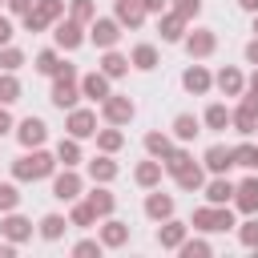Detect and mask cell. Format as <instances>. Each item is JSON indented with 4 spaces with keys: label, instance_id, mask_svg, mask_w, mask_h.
I'll use <instances>...</instances> for the list:
<instances>
[{
    "label": "cell",
    "instance_id": "cell-1",
    "mask_svg": "<svg viewBox=\"0 0 258 258\" xmlns=\"http://www.w3.org/2000/svg\"><path fill=\"white\" fill-rule=\"evenodd\" d=\"M48 169H52V161H48L44 153H32V157H24V161L16 165V173H20V177H44Z\"/></svg>",
    "mask_w": 258,
    "mask_h": 258
},
{
    "label": "cell",
    "instance_id": "cell-2",
    "mask_svg": "<svg viewBox=\"0 0 258 258\" xmlns=\"http://www.w3.org/2000/svg\"><path fill=\"white\" fill-rule=\"evenodd\" d=\"M20 141H24V145H36V141H44V121L28 117V121L20 125Z\"/></svg>",
    "mask_w": 258,
    "mask_h": 258
},
{
    "label": "cell",
    "instance_id": "cell-3",
    "mask_svg": "<svg viewBox=\"0 0 258 258\" xmlns=\"http://www.w3.org/2000/svg\"><path fill=\"white\" fill-rule=\"evenodd\" d=\"M194 222H198L202 230H226V226H230V214H214V210H202Z\"/></svg>",
    "mask_w": 258,
    "mask_h": 258
},
{
    "label": "cell",
    "instance_id": "cell-4",
    "mask_svg": "<svg viewBox=\"0 0 258 258\" xmlns=\"http://www.w3.org/2000/svg\"><path fill=\"white\" fill-rule=\"evenodd\" d=\"M52 101H56V105H60V109H64V105H73V101H77V93H73V85H69V73H64V81H60V85H56V89H52Z\"/></svg>",
    "mask_w": 258,
    "mask_h": 258
},
{
    "label": "cell",
    "instance_id": "cell-5",
    "mask_svg": "<svg viewBox=\"0 0 258 258\" xmlns=\"http://www.w3.org/2000/svg\"><path fill=\"white\" fill-rule=\"evenodd\" d=\"M56 8H60V4H56V0H44V4H40V12H36V16H32V12H28V28H40V24H44V20H48V16H56Z\"/></svg>",
    "mask_w": 258,
    "mask_h": 258
},
{
    "label": "cell",
    "instance_id": "cell-6",
    "mask_svg": "<svg viewBox=\"0 0 258 258\" xmlns=\"http://www.w3.org/2000/svg\"><path fill=\"white\" fill-rule=\"evenodd\" d=\"M93 40H97V44H113V40H117V24H109V20H101V24L93 28Z\"/></svg>",
    "mask_w": 258,
    "mask_h": 258
},
{
    "label": "cell",
    "instance_id": "cell-7",
    "mask_svg": "<svg viewBox=\"0 0 258 258\" xmlns=\"http://www.w3.org/2000/svg\"><path fill=\"white\" fill-rule=\"evenodd\" d=\"M238 194H242V198H238V202H242V210H258V181H246Z\"/></svg>",
    "mask_w": 258,
    "mask_h": 258
},
{
    "label": "cell",
    "instance_id": "cell-8",
    "mask_svg": "<svg viewBox=\"0 0 258 258\" xmlns=\"http://www.w3.org/2000/svg\"><path fill=\"white\" fill-rule=\"evenodd\" d=\"M206 85H210V77H206L202 69H189V73H185V89H194V93H202Z\"/></svg>",
    "mask_w": 258,
    "mask_h": 258
},
{
    "label": "cell",
    "instance_id": "cell-9",
    "mask_svg": "<svg viewBox=\"0 0 258 258\" xmlns=\"http://www.w3.org/2000/svg\"><path fill=\"white\" fill-rule=\"evenodd\" d=\"M69 125H73V133H77V137L93 133V117H89V113H73V121H69Z\"/></svg>",
    "mask_w": 258,
    "mask_h": 258
},
{
    "label": "cell",
    "instance_id": "cell-10",
    "mask_svg": "<svg viewBox=\"0 0 258 258\" xmlns=\"http://www.w3.org/2000/svg\"><path fill=\"white\" fill-rule=\"evenodd\" d=\"M234 161H238V165H250V169H258V149L242 145V149H234Z\"/></svg>",
    "mask_w": 258,
    "mask_h": 258
},
{
    "label": "cell",
    "instance_id": "cell-11",
    "mask_svg": "<svg viewBox=\"0 0 258 258\" xmlns=\"http://www.w3.org/2000/svg\"><path fill=\"white\" fill-rule=\"evenodd\" d=\"M117 12H121V20H129V24H137V20H141V8H137L133 0H121V4H117Z\"/></svg>",
    "mask_w": 258,
    "mask_h": 258
},
{
    "label": "cell",
    "instance_id": "cell-12",
    "mask_svg": "<svg viewBox=\"0 0 258 258\" xmlns=\"http://www.w3.org/2000/svg\"><path fill=\"white\" fill-rule=\"evenodd\" d=\"M56 40H60L64 48H73V44L81 40V36H77V24H60V28H56Z\"/></svg>",
    "mask_w": 258,
    "mask_h": 258
},
{
    "label": "cell",
    "instance_id": "cell-13",
    "mask_svg": "<svg viewBox=\"0 0 258 258\" xmlns=\"http://www.w3.org/2000/svg\"><path fill=\"white\" fill-rule=\"evenodd\" d=\"M234 161V153L230 149H210V169H226Z\"/></svg>",
    "mask_w": 258,
    "mask_h": 258
},
{
    "label": "cell",
    "instance_id": "cell-14",
    "mask_svg": "<svg viewBox=\"0 0 258 258\" xmlns=\"http://www.w3.org/2000/svg\"><path fill=\"white\" fill-rule=\"evenodd\" d=\"M129 113H133V105H129V101H109V117H113V121H125Z\"/></svg>",
    "mask_w": 258,
    "mask_h": 258
},
{
    "label": "cell",
    "instance_id": "cell-15",
    "mask_svg": "<svg viewBox=\"0 0 258 258\" xmlns=\"http://www.w3.org/2000/svg\"><path fill=\"white\" fill-rule=\"evenodd\" d=\"M85 93L89 97H105V77H85Z\"/></svg>",
    "mask_w": 258,
    "mask_h": 258
},
{
    "label": "cell",
    "instance_id": "cell-16",
    "mask_svg": "<svg viewBox=\"0 0 258 258\" xmlns=\"http://www.w3.org/2000/svg\"><path fill=\"white\" fill-rule=\"evenodd\" d=\"M230 194H234V189H230V181H214V185H210V202H226Z\"/></svg>",
    "mask_w": 258,
    "mask_h": 258
},
{
    "label": "cell",
    "instance_id": "cell-17",
    "mask_svg": "<svg viewBox=\"0 0 258 258\" xmlns=\"http://www.w3.org/2000/svg\"><path fill=\"white\" fill-rule=\"evenodd\" d=\"M133 60H137L141 69H153V60H157V56H153V48H145V44H141V48L133 52Z\"/></svg>",
    "mask_w": 258,
    "mask_h": 258
},
{
    "label": "cell",
    "instance_id": "cell-18",
    "mask_svg": "<svg viewBox=\"0 0 258 258\" xmlns=\"http://www.w3.org/2000/svg\"><path fill=\"white\" fill-rule=\"evenodd\" d=\"M198 133V121L194 117H177V137H194Z\"/></svg>",
    "mask_w": 258,
    "mask_h": 258
},
{
    "label": "cell",
    "instance_id": "cell-19",
    "mask_svg": "<svg viewBox=\"0 0 258 258\" xmlns=\"http://www.w3.org/2000/svg\"><path fill=\"white\" fill-rule=\"evenodd\" d=\"M77 194V177H60L56 181V198H73Z\"/></svg>",
    "mask_w": 258,
    "mask_h": 258
},
{
    "label": "cell",
    "instance_id": "cell-20",
    "mask_svg": "<svg viewBox=\"0 0 258 258\" xmlns=\"http://www.w3.org/2000/svg\"><path fill=\"white\" fill-rule=\"evenodd\" d=\"M105 73H109V77L125 73V60H121V56H105Z\"/></svg>",
    "mask_w": 258,
    "mask_h": 258
},
{
    "label": "cell",
    "instance_id": "cell-21",
    "mask_svg": "<svg viewBox=\"0 0 258 258\" xmlns=\"http://www.w3.org/2000/svg\"><path fill=\"white\" fill-rule=\"evenodd\" d=\"M149 214H153V218L169 214V198H153V202H149Z\"/></svg>",
    "mask_w": 258,
    "mask_h": 258
},
{
    "label": "cell",
    "instance_id": "cell-22",
    "mask_svg": "<svg viewBox=\"0 0 258 258\" xmlns=\"http://www.w3.org/2000/svg\"><path fill=\"white\" fill-rule=\"evenodd\" d=\"M24 234H28V222L12 218V222H8V238H24Z\"/></svg>",
    "mask_w": 258,
    "mask_h": 258
},
{
    "label": "cell",
    "instance_id": "cell-23",
    "mask_svg": "<svg viewBox=\"0 0 258 258\" xmlns=\"http://www.w3.org/2000/svg\"><path fill=\"white\" fill-rule=\"evenodd\" d=\"M8 206H16V189L12 185H0V210H8Z\"/></svg>",
    "mask_w": 258,
    "mask_h": 258
},
{
    "label": "cell",
    "instance_id": "cell-24",
    "mask_svg": "<svg viewBox=\"0 0 258 258\" xmlns=\"http://www.w3.org/2000/svg\"><path fill=\"white\" fill-rule=\"evenodd\" d=\"M206 117H210V125H218V129L226 125V109H222V105H214V109H210Z\"/></svg>",
    "mask_w": 258,
    "mask_h": 258
},
{
    "label": "cell",
    "instance_id": "cell-25",
    "mask_svg": "<svg viewBox=\"0 0 258 258\" xmlns=\"http://www.w3.org/2000/svg\"><path fill=\"white\" fill-rule=\"evenodd\" d=\"M60 226H64L60 218H44V238H56V234H60Z\"/></svg>",
    "mask_w": 258,
    "mask_h": 258
},
{
    "label": "cell",
    "instance_id": "cell-26",
    "mask_svg": "<svg viewBox=\"0 0 258 258\" xmlns=\"http://www.w3.org/2000/svg\"><path fill=\"white\" fill-rule=\"evenodd\" d=\"M105 242H113V246H117V242H125V230H121V226L113 222V226L105 230Z\"/></svg>",
    "mask_w": 258,
    "mask_h": 258
},
{
    "label": "cell",
    "instance_id": "cell-27",
    "mask_svg": "<svg viewBox=\"0 0 258 258\" xmlns=\"http://www.w3.org/2000/svg\"><path fill=\"white\" fill-rule=\"evenodd\" d=\"M161 242H165V246L181 242V226H169V230H161Z\"/></svg>",
    "mask_w": 258,
    "mask_h": 258
},
{
    "label": "cell",
    "instance_id": "cell-28",
    "mask_svg": "<svg viewBox=\"0 0 258 258\" xmlns=\"http://www.w3.org/2000/svg\"><path fill=\"white\" fill-rule=\"evenodd\" d=\"M0 101H16V81H0Z\"/></svg>",
    "mask_w": 258,
    "mask_h": 258
},
{
    "label": "cell",
    "instance_id": "cell-29",
    "mask_svg": "<svg viewBox=\"0 0 258 258\" xmlns=\"http://www.w3.org/2000/svg\"><path fill=\"white\" fill-rule=\"evenodd\" d=\"M210 44H214L210 36H194V40H189V48H194V52H210Z\"/></svg>",
    "mask_w": 258,
    "mask_h": 258
},
{
    "label": "cell",
    "instance_id": "cell-30",
    "mask_svg": "<svg viewBox=\"0 0 258 258\" xmlns=\"http://www.w3.org/2000/svg\"><path fill=\"white\" fill-rule=\"evenodd\" d=\"M40 73H56V56L52 52H40Z\"/></svg>",
    "mask_w": 258,
    "mask_h": 258
},
{
    "label": "cell",
    "instance_id": "cell-31",
    "mask_svg": "<svg viewBox=\"0 0 258 258\" xmlns=\"http://www.w3.org/2000/svg\"><path fill=\"white\" fill-rule=\"evenodd\" d=\"M109 206H113V198H109V194H93V210H101V214H105Z\"/></svg>",
    "mask_w": 258,
    "mask_h": 258
},
{
    "label": "cell",
    "instance_id": "cell-32",
    "mask_svg": "<svg viewBox=\"0 0 258 258\" xmlns=\"http://www.w3.org/2000/svg\"><path fill=\"white\" fill-rule=\"evenodd\" d=\"M222 89L234 93V89H238V73H222Z\"/></svg>",
    "mask_w": 258,
    "mask_h": 258
},
{
    "label": "cell",
    "instance_id": "cell-33",
    "mask_svg": "<svg viewBox=\"0 0 258 258\" xmlns=\"http://www.w3.org/2000/svg\"><path fill=\"white\" fill-rule=\"evenodd\" d=\"M93 177H113V165H109V161H101V165L93 161Z\"/></svg>",
    "mask_w": 258,
    "mask_h": 258
},
{
    "label": "cell",
    "instance_id": "cell-34",
    "mask_svg": "<svg viewBox=\"0 0 258 258\" xmlns=\"http://www.w3.org/2000/svg\"><path fill=\"white\" fill-rule=\"evenodd\" d=\"M242 242L254 246V242H258V226H246V230H242Z\"/></svg>",
    "mask_w": 258,
    "mask_h": 258
},
{
    "label": "cell",
    "instance_id": "cell-35",
    "mask_svg": "<svg viewBox=\"0 0 258 258\" xmlns=\"http://www.w3.org/2000/svg\"><path fill=\"white\" fill-rule=\"evenodd\" d=\"M60 157H64V165L77 161V145H60Z\"/></svg>",
    "mask_w": 258,
    "mask_h": 258
},
{
    "label": "cell",
    "instance_id": "cell-36",
    "mask_svg": "<svg viewBox=\"0 0 258 258\" xmlns=\"http://www.w3.org/2000/svg\"><path fill=\"white\" fill-rule=\"evenodd\" d=\"M137 177H141V181H153V177H157V165H141V173H137Z\"/></svg>",
    "mask_w": 258,
    "mask_h": 258
},
{
    "label": "cell",
    "instance_id": "cell-37",
    "mask_svg": "<svg viewBox=\"0 0 258 258\" xmlns=\"http://www.w3.org/2000/svg\"><path fill=\"white\" fill-rule=\"evenodd\" d=\"M20 64V52H4V69H16Z\"/></svg>",
    "mask_w": 258,
    "mask_h": 258
},
{
    "label": "cell",
    "instance_id": "cell-38",
    "mask_svg": "<svg viewBox=\"0 0 258 258\" xmlns=\"http://www.w3.org/2000/svg\"><path fill=\"white\" fill-rule=\"evenodd\" d=\"M149 149H153V153H165V149H169V145H165V141H161V137H149Z\"/></svg>",
    "mask_w": 258,
    "mask_h": 258
},
{
    "label": "cell",
    "instance_id": "cell-39",
    "mask_svg": "<svg viewBox=\"0 0 258 258\" xmlns=\"http://www.w3.org/2000/svg\"><path fill=\"white\" fill-rule=\"evenodd\" d=\"M189 12H198V0H181V16H189Z\"/></svg>",
    "mask_w": 258,
    "mask_h": 258
},
{
    "label": "cell",
    "instance_id": "cell-40",
    "mask_svg": "<svg viewBox=\"0 0 258 258\" xmlns=\"http://www.w3.org/2000/svg\"><path fill=\"white\" fill-rule=\"evenodd\" d=\"M8 36H12V28H8V20H0V44H4Z\"/></svg>",
    "mask_w": 258,
    "mask_h": 258
},
{
    "label": "cell",
    "instance_id": "cell-41",
    "mask_svg": "<svg viewBox=\"0 0 258 258\" xmlns=\"http://www.w3.org/2000/svg\"><path fill=\"white\" fill-rule=\"evenodd\" d=\"M28 4H32V0H12V8H16V12H28Z\"/></svg>",
    "mask_w": 258,
    "mask_h": 258
},
{
    "label": "cell",
    "instance_id": "cell-42",
    "mask_svg": "<svg viewBox=\"0 0 258 258\" xmlns=\"http://www.w3.org/2000/svg\"><path fill=\"white\" fill-rule=\"evenodd\" d=\"M141 4H145V8H161V0H141Z\"/></svg>",
    "mask_w": 258,
    "mask_h": 258
},
{
    "label": "cell",
    "instance_id": "cell-43",
    "mask_svg": "<svg viewBox=\"0 0 258 258\" xmlns=\"http://www.w3.org/2000/svg\"><path fill=\"white\" fill-rule=\"evenodd\" d=\"M4 129H8V113H0V133H4Z\"/></svg>",
    "mask_w": 258,
    "mask_h": 258
},
{
    "label": "cell",
    "instance_id": "cell-44",
    "mask_svg": "<svg viewBox=\"0 0 258 258\" xmlns=\"http://www.w3.org/2000/svg\"><path fill=\"white\" fill-rule=\"evenodd\" d=\"M250 60H258V44H250Z\"/></svg>",
    "mask_w": 258,
    "mask_h": 258
},
{
    "label": "cell",
    "instance_id": "cell-45",
    "mask_svg": "<svg viewBox=\"0 0 258 258\" xmlns=\"http://www.w3.org/2000/svg\"><path fill=\"white\" fill-rule=\"evenodd\" d=\"M242 4H246V8H258V0H242Z\"/></svg>",
    "mask_w": 258,
    "mask_h": 258
},
{
    "label": "cell",
    "instance_id": "cell-46",
    "mask_svg": "<svg viewBox=\"0 0 258 258\" xmlns=\"http://www.w3.org/2000/svg\"><path fill=\"white\" fill-rule=\"evenodd\" d=\"M254 93H258V77H254Z\"/></svg>",
    "mask_w": 258,
    "mask_h": 258
}]
</instances>
